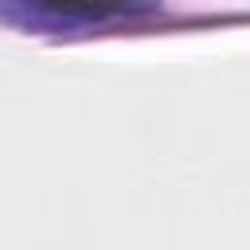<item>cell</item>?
Masks as SVG:
<instances>
[{
	"instance_id": "6da1fadb",
	"label": "cell",
	"mask_w": 250,
	"mask_h": 250,
	"mask_svg": "<svg viewBox=\"0 0 250 250\" xmlns=\"http://www.w3.org/2000/svg\"><path fill=\"white\" fill-rule=\"evenodd\" d=\"M8 20H20L23 27H35V31H86L90 23L94 27H109L113 20H129V16H141L133 8H90V4H35V8H8L4 12Z\"/></svg>"
}]
</instances>
